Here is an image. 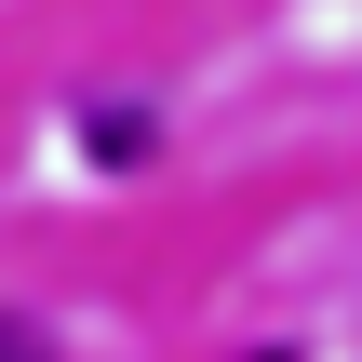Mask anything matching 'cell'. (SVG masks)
I'll list each match as a JSON object with an SVG mask.
<instances>
[{
    "instance_id": "2",
    "label": "cell",
    "mask_w": 362,
    "mask_h": 362,
    "mask_svg": "<svg viewBox=\"0 0 362 362\" xmlns=\"http://www.w3.org/2000/svg\"><path fill=\"white\" fill-rule=\"evenodd\" d=\"M255 362H282V349H255Z\"/></svg>"
},
{
    "instance_id": "1",
    "label": "cell",
    "mask_w": 362,
    "mask_h": 362,
    "mask_svg": "<svg viewBox=\"0 0 362 362\" xmlns=\"http://www.w3.org/2000/svg\"><path fill=\"white\" fill-rule=\"evenodd\" d=\"M0 362H54V336H40L27 309H0Z\"/></svg>"
}]
</instances>
